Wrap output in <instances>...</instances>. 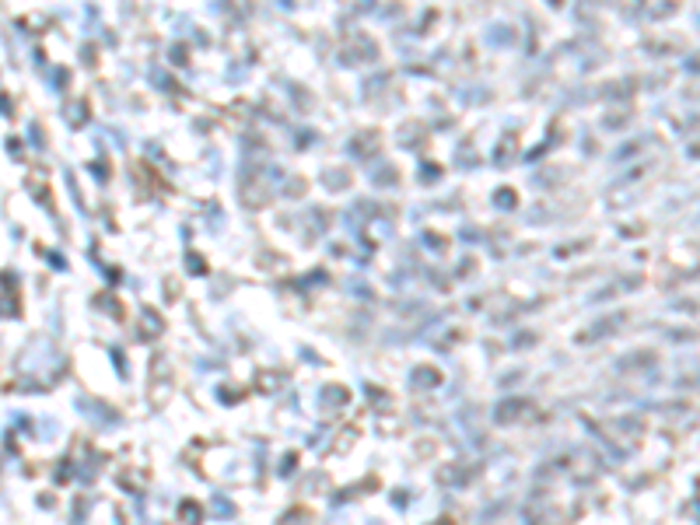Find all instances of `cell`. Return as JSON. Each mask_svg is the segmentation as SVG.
<instances>
[{"label": "cell", "mask_w": 700, "mask_h": 525, "mask_svg": "<svg viewBox=\"0 0 700 525\" xmlns=\"http://www.w3.org/2000/svg\"><path fill=\"white\" fill-rule=\"evenodd\" d=\"M690 154H693V158H700V140H697V144L690 147Z\"/></svg>", "instance_id": "obj_1"}]
</instances>
